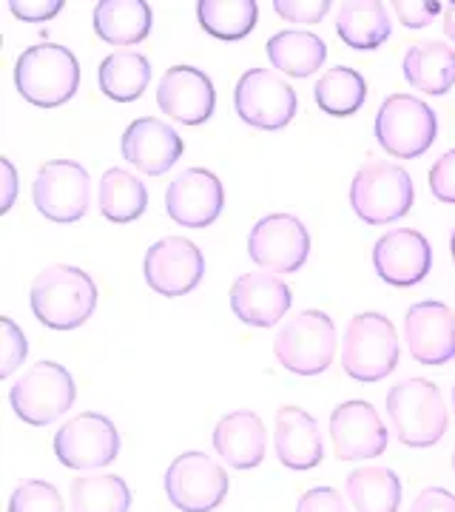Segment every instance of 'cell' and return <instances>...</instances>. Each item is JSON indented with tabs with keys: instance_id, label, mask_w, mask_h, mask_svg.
I'll return each mask as SVG.
<instances>
[{
	"instance_id": "cell-37",
	"label": "cell",
	"mask_w": 455,
	"mask_h": 512,
	"mask_svg": "<svg viewBox=\"0 0 455 512\" xmlns=\"http://www.w3.org/2000/svg\"><path fill=\"white\" fill-rule=\"evenodd\" d=\"M273 12L291 23H319L330 12L328 0H273Z\"/></svg>"
},
{
	"instance_id": "cell-28",
	"label": "cell",
	"mask_w": 455,
	"mask_h": 512,
	"mask_svg": "<svg viewBox=\"0 0 455 512\" xmlns=\"http://www.w3.org/2000/svg\"><path fill=\"white\" fill-rule=\"evenodd\" d=\"M97 202H100V214L106 220L126 225V222L140 220L146 214L148 188L137 174L114 165L109 171H103V177H100Z\"/></svg>"
},
{
	"instance_id": "cell-24",
	"label": "cell",
	"mask_w": 455,
	"mask_h": 512,
	"mask_svg": "<svg viewBox=\"0 0 455 512\" xmlns=\"http://www.w3.org/2000/svg\"><path fill=\"white\" fill-rule=\"evenodd\" d=\"M401 72L413 89L444 97L455 86V49L444 40H419L404 52Z\"/></svg>"
},
{
	"instance_id": "cell-15",
	"label": "cell",
	"mask_w": 455,
	"mask_h": 512,
	"mask_svg": "<svg viewBox=\"0 0 455 512\" xmlns=\"http://www.w3.org/2000/svg\"><path fill=\"white\" fill-rule=\"evenodd\" d=\"M143 274L148 288L160 296H185L205 276V256L185 237H165L154 242L143 259Z\"/></svg>"
},
{
	"instance_id": "cell-21",
	"label": "cell",
	"mask_w": 455,
	"mask_h": 512,
	"mask_svg": "<svg viewBox=\"0 0 455 512\" xmlns=\"http://www.w3.org/2000/svg\"><path fill=\"white\" fill-rule=\"evenodd\" d=\"M293 305V293L288 282H282L268 271H251L237 276L231 285V311L239 322L251 328H273L282 322Z\"/></svg>"
},
{
	"instance_id": "cell-10",
	"label": "cell",
	"mask_w": 455,
	"mask_h": 512,
	"mask_svg": "<svg viewBox=\"0 0 455 512\" xmlns=\"http://www.w3.org/2000/svg\"><path fill=\"white\" fill-rule=\"evenodd\" d=\"M234 109L239 120L259 131H279L291 126L299 111V97L288 80H282L273 69H248L237 80Z\"/></svg>"
},
{
	"instance_id": "cell-14",
	"label": "cell",
	"mask_w": 455,
	"mask_h": 512,
	"mask_svg": "<svg viewBox=\"0 0 455 512\" xmlns=\"http://www.w3.org/2000/svg\"><path fill=\"white\" fill-rule=\"evenodd\" d=\"M330 441L339 461H370L387 450V424L370 402L350 399L330 413Z\"/></svg>"
},
{
	"instance_id": "cell-36",
	"label": "cell",
	"mask_w": 455,
	"mask_h": 512,
	"mask_svg": "<svg viewBox=\"0 0 455 512\" xmlns=\"http://www.w3.org/2000/svg\"><path fill=\"white\" fill-rule=\"evenodd\" d=\"M393 12L401 20V26L407 29H424L444 12V6L436 0H396Z\"/></svg>"
},
{
	"instance_id": "cell-40",
	"label": "cell",
	"mask_w": 455,
	"mask_h": 512,
	"mask_svg": "<svg viewBox=\"0 0 455 512\" xmlns=\"http://www.w3.org/2000/svg\"><path fill=\"white\" fill-rule=\"evenodd\" d=\"M12 15L26 23H43L52 20L57 12H63V0H12Z\"/></svg>"
},
{
	"instance_id": "cell-29",
	"label": "cell",
	"mask_w": 455,
	"mask_h": 512,
	"mask_svg": "<svg viewBox=\"0 0 455 512\" xmlns=\"http://www.w3.org/2000/svg\"><path fill=\"white\" fill-rule=\"evenodd\" d=\"M97 83L100 92L106 94L114 103H134L146 94L151 83V63L140 52H111L103 57L100 69H97Z\"/></svg>"
},
{
	"instance_id": "cell-35",
	"label": "cell",
	"mask_w": 455,
	"mask_h": 512,
	"mask_svg": "<svg viewBox=\"0 0 455 512\" xmlns=\"http://www.w3.org/2000/svg\"><path fill=\"white\" fill-rule=\"evenodd\" d=\"M0 330H3V365H0V379H9L23 365V359L29 356V342H26L23 330L9 316L0 319Z\"/></svg>"
},
{
	"instance_id": "cell-3",
	"label": "cell",
	"mask_w": 455,
	"mask_h": 512,
	"mask_svg": "<svg viewBox=\"0 0 455 512\" xmlns=\"http://www.w3.org/2000/svg\"><path fill=\"white\" fill-rule=\"evenodd\" d=\"M15 86L26 103L37 109H57L77 94L80 63L72 49L60 43H35L20 52L15 63Z\"/></svg>"
},
{
	"instance_id": "cell-38",
	"label": "cell",
	"mask_w": 455,
	"mask_h": 512,
	"mask_svg": "<svg viewBox=\"0 0 455 512\" xmlns=\"http://www.w3.org/2000/svg\"><path fill=\"white\" fill-rule=\"evenodd\" d=\"M430 191L438 202L455 205V148L444 151L430 168Z\"/></svg>"
},
{
	"instance_id": "cell-43",
	"label": "cell",
	"mask_w": 455,
	"mask_h": 512,
	"mask_svg": "<svg viewBox=\"0 0 455 512\" xmlns=\"http://www.w3.org/2000/svg\"><path fill=\"white\" fill-rule=\"evenodd\" d=\"M444 35L455 43V3H450V6L444 9Z\"/></svg>"
},
{
	"instance_id": "cell-16",
	"label": "cell",
	"mask_w": 455,
	"mask_h": 512,
	"mask_svg": "<svg viewBox=\"0 0 455 512\" xmlns=\"http://www.w3.org/2000/svg\"><path fill=\"white\" fill-rule=\"evenodd\" d=\"M225 208V188L211 168H185L165 188V211L182 228H208Z\"/></svg>"
},
{
	"instance_id": "cell-27",
	"label": "cell",
	"mask_w": 455,
	"mask_h": 512,
	"mask_svg": "<svg viewBox=\"0 0 455 512\" xmlns=\"http://www.w3.org/2000/svg\"><path fill=\"white\" fill-rule=\"evenodd\" d=\"M265 52L276 72L296 77V80L316 74L328 60V46L322 37L313 32H296V29H285L268 37Z\"/></svg>"
},
{
	"instance_id": "cell-12",
	"label": "cell",
	"mask_w": 455,
	"mask_h": 512,
	"mask_svg": "<svg viewBox=\"0 0 455 512\" xmlns=\"http://www.w3.org/2000/svg\"><path fill=\"white\" fill-rule=\"evenodd\" d=\"M55 456L69 470H100L120 456V433L103 413H80L55 433Z\"/></svg>"
},
{
	"instance_id": "cell-13",
	"label": "cell",
	"mask_w": 455,
	"mask_h": 512,
	"mask_svg": "<svg viewBox=\"0 0 455 512\" xmlns=\"http://www.w3.org/2000/svg\"><path fill=\"white\" fill-rule=\"evenodd\" d=\"M308 254V228L293 214H268L248 234V256L268 274H296Z\"/></svg>"
},
{
	"instance_id": "cell-45",
	"label": "cell",
	"mask_w": 455,
	"mask_h": 512,
	"mask_svg": "<svg viewBox=\"0 0 455 512\" xmlns=\"http://www.w3.org/2000/svg\"><path fill=\"white\" fill-rule=\"evenodd\" d=\"M453 413H455V384H453Z\"/></svg>"
},
{
	"instance_id": "cell-19",
	"label": "cell",
	"mask_w": 455,
	"mask_h": 512,
	"mask_svg": "<svg viewBox=\"0 0 455 512\" xmlns=\"http://www.w3.org/2000/svg\"><path fill=\"white\" fill-rule=\"evenodd\" d=\"M157 106L182 126H202L217 109V89L197 66H171L157 86Z\"/></svg>"
},
{
	"instance_id": "cell-6",
	"label": "cell",
	"mask_w": 455,
	"mask_h": 512,
	"mask_svg": "<svg viewBox=\"0 0 455 512\" xmlns=\"http://www.w3.org/2000/svg\"><path fill=\"white\" fill-rule=\"evenodd\" d=\"M336 325L325 311H299L273 339L276 362L296 376H319L336 356Z\"/></svg>"
},
{
	"instance_id": "cell-11",
	"label": "cell",
	"mask_w": 455,
	"mask_h": 512,
	"mask_svg": "<svg viewBox=\"0 0 455 512\" xmlns=\"http://www.w3.org/2000/svg\"><path fill=\"white\" fill-rule=\"evenodd\" d=\"M35 208L46 220L69 225L86 217L91 200L89 171L74 160H49L37 168L32 183Z\"/></svg>"
},
{
	"instance_id": "cell-1",
	"label": "cell",
	"mask_w": 455,
	"mask_h": 512,
	"mask_svg": "<svg viewBox=\"0 0 455 512\" xmlns=\"http://www.w3.org/2000/svg\"><path fill=\"white\" fill-rule=\"evenodd\" d=\"M29 302L40 325L49 330H77L97 308V285L83 268L57 262L35 276Z\"/></svg>"
},
{
	"instance_id": "cell-5",
	"label": "cell",
	"mask_w": 455,
	"mask_h": 512,
	"mask_svg": "<svg viewBox=\"0 0 455 512\" xmlns=\"http://www.w3.org/2000/svg\"><path fill=\"white\" fill-rule=\"evenodd\" d=\"M396 325L382 313H356L342 336V367L356 382H382L399 365Z\"/></svg>"
},
{
	"instance_id": "cell-44",
	"label": "cell",
	"mask_w": 455,
	"mask_h": 512,
	"mask_svg": "<svg viewBox=\"0 0 455 512\" xmlns=\"http://www.w3.org/2000/svg\"><path fill=\"white\" fill-rule=\"evenodd\" d=\"M450 254H453L455 259V228H453V234H450Z\"/></svg>"
},
{
	"instance_id": "cell-9",
	"label": "cell",
	"mask_w": 455,
	"mask_h": 512,
	"mask_svg": "<svg viewBox=\"0 0 455 512\" xmlns=\"http://www.w3.org/2000/svg\"><path fill=\"white\" fill-rule=\"evenodd\" d=\"M228 490L225 467L200 450L182 453L165 470V495L180 512H214L228 498Z\"/></svg>"
},
{
	"instance_id": "cell-31",
	"label": "cell",
	"mask_w": 455,
	"mask_h": 512,
	"mask_svg": "<svg viewBox=\"0 0 455 512\" xmlns=\"http://www.w3.org/2000/svg\"><path fill=\"white\" fill-rule=\"evenodd\" d=\"M313 100L330 117H350L367 100V80L350 66H333L316 80Z\"/></svg>"
},
{
	"instance_id": "cell-18",
	"label": "cell",
	"mask_w": 455,
	"mask_h": 512,
	"mask_svg": "<svg viewBox=\"0 0 455 512\" xmlns=\"http://www.w3.org/2000/svg\"><path fill=\"white\" fill-rule=\"evenodd\" d=\"M404 345L419 365L438 367L455 359V313L444 302L424 299L404 313Z\"/></svg>"
},
{
	"instance_id": "cell-17",
	"label": "cell",
	"mask_w": 455,
	"mask_h": 512,
	"mask_svg": "<svg viewBox=\"0 0 455 512\" xmlns=\"http://www.w3.org/2000/svg\"><path fill=\"white\" fill-rule=\"evenodd\" d=\"M373 268L393 288H416L433 268L430 239L416 228H393L373 245Z\"/></svg>"
},
{
	"instance_id": "cell-32",
	"label": "cell",
	"mask_w": 455,
	"mask_h": 512,
	"mask_svg": "<svg viewBox=\"0 0 455 512\" xmlns=\"http://www.w3.org/2000/svg\"><path fill=\"white\" fill-rule=\"evenodd\" d=\"M197 20L217 40H242L254 32L259 6L254 0H200Z\"/></svg>"
},
{
	"instance_id": "cell-39",
	"label": "cell",
	"mask_w": 455,
	"mask_h": 512,
	"mask_svg": "<svg viewBox=\"0 0 455 512\" xmlns=\"http://www.w3.org/2000/svg\"><path fill=\"white\" fill-rule=\"evenodd\" d=\"M296 512H347V495L328 484H316L296 501Z\"/></svg>"
},
{
	"instance_id": "cell-42",
	"label": "cell",
	"mask_w": 455,
	"mask_h": 512,
	"mask_svg": "<svg viewBox=\"0 0 455 512\" xmlns=\"http://www.w3.org/2000/svg\"><path fill=\"white\" fill-rule=\"evenodd\" d=\"M0 177H3V202H0V208L9 211L15 205V197H18V171H15L9 157L0 160Z\"/></svg>"
},
{
	"instance_id": "cell-2",
	"label": "cell",
	"mask_w": 455,
	"mask_h": 512,
	"mask_svg": "<svg viewBox=\"0 0 455 512\" xmlns=\"http://www.w3.org/2000/svg\"><path fill=\"white\" fill-rule=\"evenodd\" d=\"M387 416L404 447H436L447 436L450 413L441 387L430 379H404L387 393Z\"/></svg>"
},
{
	"instance_id": "cell-7",
	"label": "cell",
	"mask_w": 455,
	"mask_h": 512,
	"mask_svg": "<svg viewBox=\"0 0 455 512\" xmlns=\"http://www.w3.org/2000/svg\"><path fill=\"white\" fill-rule=\"evenodd\" d=\"M77 399L72 373L60 362H37L9 390V404L29 427H49L72 410Z\"/></svg>"
},
{
	"instance_id": "cell-4",
	"label": "cell",
	"mask_w": 455,
	"mask_h": 512,
	"mask_svg": "<svg viewBox=\"0 0 455 512\" xmlns=\"http://www.w3.org/2000/svg\"><path fill=\"white\" fill-rule=\"evenodd\" d=\"M416 188L410 171L399 163L370 160L364 163L350 183V208L364 225H390L407 217L413 208Z\"/></svg>"
},
{
	"instance_id": "cell-26",
	"label": "cell",
	"mask_w": 455,
	"mask_h": 512,
	"mask_svg": "<svg viewBox=\"0 0 455 512\" xmlns=\"http://www.w3.org/2000/svg\"><path fill=\"white\" fill-rule=\"evenodd\" d=\"M151 6L146 0H100L91 12L94 35L111 46H131L151 32Z\"/></svg>"
},
{
	"instance_id": "cell-22",
	"label": "cell",
	"mask_w": 455,
	"mask_h": 512,
	"mask_svg": "<svg viewBox=\"0 0 455 512\" xmlns=\"http://www.w3.org/2000/svg\"><path fill=\"white\" fill-rule=\"evenodd\" d=\"M273 450H276V458L282 461V467H288L293 473H305V470L319 467L325 458V441H322L319 421L296 404L279 407L276 424H273Z\"/></svg>"
},
{
	"instance_id": "cell-46",
	"label": "cell",
	"mask_w": 455,
	"mask_h": 512,
	"mask_svg": "<svg viewBox=\"0 0 455 512\" xmlns=\"http://www.w3.org/2000/svg\"><path fill=\"white\" fill-rule=\"evenodd\" d=\"M453 470H455V450H453Z\"/></svg>"
},
{
	"instance_id": "cell-41",
	"label": "cell",
	"mask_w": 455,
	"mask_h": 512,
	"mask_svg": "<svg viewBox=\"0 0 455 512\" xmlns=\"http://www.w3.org/2000/svg\"><path fill=\"white\" fill-rule=\"evenodd\" d=\"M410 512H455V495L444 487H424L410 504Z\"/></svg>"
},
{
	"instance_id": "cell-34",
	"label": "cell",
	"mask_w": 455,
	"mask_h": 512,
	"mask_svg": "<svg viewBox=\"0 0 455 512\" xmlns=\"http://www.w3.org/2000/svg\"><path fill=\"white\" fill-rule=\"evenodd\" d=\"M9 512H66V501L55 484L26 478L9 495Z\"/></svg>"
},
{
	"instance_id": "cell-30",
	"label": "cell",
	"mask_w": 455,
	"mask_h": 512,
	"mask_svg": "<svg viewBox=\"0 0 455 512\" xmlns=\"http://www.w3.org/2000/svg\"><path fill=\"white\" fill-rule=\"evenodd\" d=\"M345 495L353 512H399L401 481L390 467H356L347 476Z\"/></svg>"
},
{
	"instance_id": "cell-23",
	"label": "cell",
	"mask_w": 455,
	"mask_h": 512,
	"mask_svg": "<svg viewBox=\"0 0 455 512\" xmlns=\"http://www.w3.org/2000/svg\"><path fill=\"white\" fill-rule=\"evenodd\" d=\"M214 450L234 470H256L268 453V427L254 410L225 413L214 427Z\"/></svg>"
},
{
	"instance_id": "cell-33",
	"label": "cell",
	"mask_w": 455,
	"mask_h": 512,
	"mask_svg": "<svg viewBox=\"0 0 455 512\" xmlns=\"http://www.w3.org/2000/svg\"><path fill=\"white\" fill-rule=\"evenodd\" d=\"M69 504L72 512H128L131 490L120 476H109V473L80 476L69 487Z\"/></svg>"
},
{
	"instance_id": "cell-20",
	"label": "cell",
	"mask_w": 455,
	"mask_h": 512,
	"mask_svg": "<svg viewBox=\"0 0 455 512\" xmlns=\"http://www.w3.org/2000/svg\"><path fill=\"white\" fill-rule=\"evenodd\" d=\"M120 151L137 171L148 177H163L185 154V143L177 128L163 123L160 117H137L123 131Z\"/></svg>"
},
{
	"instance_id": "cell-8",
	"label": "cell",
	"mask_w": 455,
	"mask_h": 512,
	"mask_svg": "<svg viewBox=\"0 0 455 512\" xmlns=\"http://www.w3.org/2000/svg\"><path fill=\"white\" fill-rule=\"evenodd\" d=\"M376 140L379 146L399 157L416 160L436 143L438 117L430 103L413 94H390L376 111Z\"/></svg>"
},
{
	"instance_id": "cell-25",
	"label": "cell",
	"mask_w": 455,
	"mask_h": 512,
	"mask_svg": "<svg viewBox=\"0 0 455 512\" xmlns=\"http://www.w3.org/2000/svg\"><path fill=\"white\" fill-rule=\"evenodd\" d=\"M336 32L350 49L370 52L390 40L393 23L387 6L379 0H345L336 12Z\"/></svg>"
}]
</instances>
